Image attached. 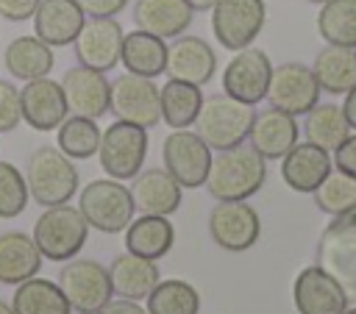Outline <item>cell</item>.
<instances>
[{"mask_svg": "<svg viewBox=\"0 0 356 314\" xmlns=\"http://www.w3.org/2000/svg\"><path fill=\"white\" fill-rule=\"evenodd\" d=\"M3 61H6V69L19 81L44 78L53 69V47L44 44L36 33L33 36H17L8 42Z\"/></svg>", "mask_w": 356, "mask_h": 314, "instance_id": "f546056e", "label": "cell"}, {"mask_svg": "<svg viewBox=\"0 0 356 314\" xmlns=\"http://www.w3.org/2000/svg\"><path fill=\"white\" fill-rule=\"evenodd\" d=\"M97 144H100V128L95 119L89 117H78V114H70L64 117V122L58 125V150L67 156V158H92L97 153Z\"/></svg>", "mask_w": 356, "mask_h": 314, "instance_id": "d590c367", "label": "cell"}, {"mask_svg": "<svg viewBox=\"0 0 356 314\" xmlns=\"http://www.w3.org/2000/svg\"><path fill=\"white\" fill-rule=\"evenodd\" d=\"M86 233H89V225L83 214L67 203L47 206L33 225V242L42 258H50V261L75 258L78 250L86 245Z\"/></svg>", "mask_w": 356, "mask_h": 314, "instance_id": "277c9868", "label": "cell"}, {"mask_svg": "<svg viewBox=\"0 0 356 314\" xmlns=\"http://www.w3.org/2000/svg\"><path fill=\"white\" fill-rule=\"evenodd\" d=\"M128 192L134 200V211L139 214L170 217L181 206V186L167 170H139L131 178Z\"/></svg>", "mask_w": 356, "mask_h": 314, "instance_id": "44dd1931", "label": "cell"}, {"mask_svg": "<svg viewBox=\"0 0 356 314\" xmlns=\"http://www.w3.org/2000/svg\"><path fill=\"white\" fill-rule=\"evenodd\" d=\"M317 264L334 275L348 295H356V206L337 214L320 233Z\"/></svg>", "mask_w": 356, "mask_h": 314, "instance_id": "8992f818", "label": "cell"}, {"mask_svg": "<svg viewBox=\"0 0 356 314\" xmlns=\"http://www.w3.org/2000/svg\"><path fill=\"white\" fill-rule=\"evenodd\" d=\"M334 167L345 175L356 178V133H348L345 142L334 150Z\"/></svg>", "mask_w": 356, "mask_h": 314, "instance_id": "ab89813d", "label": "cell"}, {"mask_svg": "<svg viewBox=\"0 0 356 314\" xmlns=\"http://www.w3.org/2000/svg\"><path fill=\"white\" fill-rule=\"evenodd\" d=\"M342 114L350 125V131H356V86L345 92V103H342Z\"/></svg>", "mask_w": 356, "mask_h": 314, "instance_id": "ee69618b", "label": "cell"}, {"mask_svg": "<svg viewBox=\"0 0 356 314\" xmlns=\"http://www.w3.org/2000/svg\"><path fill=\"white\" fill-rule=\"evenodd\" d=\"M28 206V183L25 175L8 164L0 161V217L11 220L17 214H22V208Z\"/></svg>", "mask_w": 356, "mask_h": 314, "instance_id": "74e56055", "label": "cell"}, {"mask_svg": "<svg viewBox=\"0 0 356 314\" xmlns=\"http://www.w3.org/2000/svg\"><path fill=\"white\" fill-rule=\"evenodd\" d=\"M312 72L323 92L328 94H345L356 86V47L342 44H325L312 64Z\"/></svg>", "mask_w": 356, "mask_h": 314, "instance_id": "83f0119b", "label": "cell"}, {"mask_svg": "<svg viewBox=\"0 0 356 314\" xmlns=\"http://www.w3.org/2000/svg\"><path fill=\"white\" fill-rule=\"evenodd\" d=\"M172 239H175L172 222L159 214H142L131 220L125 228V250L150 261L167 256L172 247Z\"/></svg>", "mask_w": 356, "mask_h": 314, "instance_id": "4316f807", "label": "cell"}, {"mask_svg": "<svg viewBox=\"0 0 356 314\" xmlns=\"http://www.w3.org/2000/svg\"><path fill=\"white\" fill-rule=\"evenodd\" d=\"M42 267V253L33 242V236L22 231H6L0 233V283H22L25 278H33Z\"/></svg>", "mask_w": 356, "mask_h": 314, "instance_id": "484cf974", "label": "cell"}, {"mask_svg": "<svg viewBox=\"0 0 356 314\" xmlns=\"http://www.w3.org/2000/svg\"><path fill=\"white\" fill-rule=\"evenodd\" d=\"M264 178L267 161L250 144H236L211 156V167L203 186L214 200H248L261 189Z\"/></svg>", "mask_w": 356, "mask_h": 314, "instance_id": "6da1fadb", "label": "cell"}, {"mask_svg": "<svg viewBox=\"0 0 356 314\" xmlns=\"http://www.w3.org/2000/svg\"><path fill=\"white\" fill-rule=\"evenodd\" d=\"M39 0H0V17L8 22H25L33 17Z\"/></svg>", "mask_w": 356, "mask_h": 314, "instance_id": "60d3db41", "label": "cell"}, {"mask_svg": "<svg viewBox=\"0 0 356 314\" xmlns=\"http://www.w3.org/2000/svg\"><path fill=\"white\" fill-rule=\"evenodd\" d=\"M209 233L217 247L242 253L256 245L261 233V220L256 208L245 200H217V206L209 214Z\"/></svg>", "mask_w": 356, "mask_h": 314, "instance_id": "4fadbf2b", "label": "cell"}, {"mask_svg": "<svg viewBox=\"0 0 356 314\" xmlns=\"http://www.w3.org/2000/svg\"><path fill=\"white\" fill-rule=\"evenodd\" d=\"M83 22L86 14L78 0H39L33 11V33L50 47L72 44Z\"/></svg>", "mask_w": 356, "mask_h": 314, "instance_id": "ffe728a7", "label": "cell"}, {"mask_svg": "<svg viewBox=\"0 0 356 314\" xmlns=\"http://www.w3.org/2000/svg\"><path fill=\"white\" fill-rule=\"evenodd\" d=\"M264 19H267L264 0H217L211 6L214 39L231 53L250 47L261 33Z\"/></svg>", "mask_w": 356, "mask_h": 314, "instance_id": "ba28073f", "label": "cell"}, {"mask_svg": "<svg viewBox=\"0 0 356 314\" xmlns=\"http://www.w3.org/2000/svg\"><path fill=\"white\" fill-rule=\"evenodd\" d=\"M203 106V92L195 83L186 81H175L170 78L161 89H159V108H161V119L170 128H189L195 125V117Z\"/></svg>", "mask_w": 356, "mask_h": 314, "instance_id": "4dcf8cb0", "label": "cell"}, {"mask_svg": "<svg viewBox=\"0 0 356 314\" xmlns=\"http://www.w3.org/2000/svg\"><path fill=\"white\" fill-rule=\"evenodd\" d=\"M214 3H217V0H186V6H189L192 11H211Z\"/></svg>", "mask_w": 356, "mask_h": 314, "instance_id": "f6af8a7d", "label": "cell"}, {"mask_svg": "<svg viewBox=\"0 0 356 314\" xmlns=\"http://www.w3.org/2000/svg\"><path fill=\"white\" fill-rule=\"evenodd\" d=\"M108 278H111V292L117 297L125 300H145L150 295V289L161 281L156 261L134 256V253H120L111 267H108Z\"/></svg>", "mask_w": 356, "mask_h": 314, "instance_id": "d4e9b609", "label": "cell"}, {"mask_svg": "<svg viewBox=\"0 0 356 314\" xmlns=\"http://www.w3.org/2000/svg\"><path fill=\"white\" fill-rule=\"evenodd\" d=\"M120 61L134 75L156 78L167 67V44H164V39H159V36L136 28L131 33H122Z\"/></svg>", "mask_w": 356, "mask_h": 314, "instance_id": "f1b7e54d", "label": "cell"}, {"mask_svg": "<svg viewBox=\"0 0 356 314\" xmlns=\"http://www.w3.org/2000/svg\"><path fill=\"white\" fill-rule=\"evenodd\" d=\"M303 133H306V142L323 147L325 153H334L345 136L350 133V125L342 114V106L337 103H317L306 111V119H303Z\"/></svg>", "mask_w": 356, "mask_h": 314, "instance_id": "1f68e13d", "label": "cell"}, {"mask_svg": "<svg viewBox=\"0 0 356 314\" xmlns=\"http://www.w3.org/2000/svg\"><path fill=\"white\" fill-rule=\"evenodd\" d=\"M86 17H117L128 0H78Z\"/></svg>", "mask_w": 356, "mask_h": 314, "instance_id": "b9f144b4", "label": "cell"}, {"mask_svg": "<svg viewBox=\"0 0 356 314\" xmlns=\"http://www.w3.org/2000/svg\"><path fill=\"white\" fill-rule=\"evenodd\" d=\"M264 97L270 100V108L300 117L312 106L320 103V83H317L312 67L298 64V61H286V64L273 67L270 86H267Z\"/></svg>", "mask_w": 356, "mask_h": 314, "instance_id": "7c38bea8", "label": "cell"}, {"mask_svg": "<svg viewBox=\"0 0 356 314\" xmlns=\"http://www.w3.org/2000/svg\"><path fill=\"white\" fill-rule=\"evenodd\" d=\"M342 314H356V306H353V308H345Z\"/></svg>", "mask_w": 356, "mask_h": 314, "instance_id": "7dc6e473", "label": "cell"}, {"mask_svg": "<svg viewBox=\"0 0 356 314\" xmlns=\"http://www.w3.org/2000/svg\"><path fill=\"white\" fill-rule=\"evenodd\" d=\"M217 69V56L211 44L200 36H175L172 44L167 47V67L164 72L175 81H186L195 86H203L214 78Z\"/></svg>", "mask_w": 356, "mask_h": 314, "instance_id": "d6986e66", "label": "cell"}, {"mask_svg": "<svg viewBox=\"0 0 356 314\" xmlns=\"http://www.w3.org/2000/svg\"><path fill=\"white\" fill-rule=\"evenodd\" d=\"M58 289L64 292L67 303L78 314H95L111 300V278L108 270L100 267L95 258H78L61 267Z\"/></svg>", "mask_w": 356, "mask_h": 314, "instance_id": "9c48e42d", "label": "cell"}, {"mask_svg": "<svg viewBox=\"0 0 356 314\" xmlns=\"http://www.w3.org/2000/svg\"><path fill=\"white\" fill-rule=\"evenodd\" d=\"M25 183L28 197H33L39 206H61L78 192V170L58 147L42 144L28 156Z\"/></svg>", "mask_w": 356, "mask_h": 314, "instance_id": "3957f363", "label": "cell"}, {"mask_svg": "<svg viewBox=\"0 0 356 314\" xmlns=\"http://www.w3.org/2000/svg\"><path fill=\"white\" fill-rule=\"evenodd\" d=\"M11 308L14 314H70L72 311L58 283L47 278H36V275L17 283Z\"/></svg>", "mask_w": 356, "mask_h": 314, "instance_id": "d6a6232c", "label": "cell"}, {"mask_svg": "<svg viewBox=\"0 0 356 314\" xmlns=\"http://www.w3.org/2000/svg\"><path fill=\"white\" fill-rule=\"evenodd\" d=\"M97 156H100V167L108 178L114 181H131L147 156V128L131 125V122H111L103 133H100V144H97Z\"/></svg>", "mask_w": 356, "mask_h": 314, "instance_id": "52a82bcc", "label": "cell"}, {"mask_svg": "<svg viewBox=\"0 0 356 314\" xmlns=\"http://www.w3.org/2000/svg\"><path fill=\"white\" fill-rule=\"evenodd\" d=\"M78 211L89 228H97L100 233H120L134 220V200L122 181L97 178L81 189Z\"/></svg>", "mask_w": 356, "mask_h": 314, "instance_id": "5b68a950", "label": "cell"}, {"mask_svg": "<svg viewBox=\"0 0 356 314\" xmlns=\"http://www.w3.org/2000/svg\"><path fill=\"white\" fill-rule=\"evenodd\" d=\"M58 83H61L70 114L100 119L108 111V86H111V81H106V72H97L92 67L78 64V67H70Z\"/></svg>", "mask_w": 356, "mask_h": 314, "instance_id": "e0dca14e", "label": "cell"}, {"mask_svg": "<svg viewBox=\"0 0 356 314\" xmlns=\"http://www.w3.org/2000/svg\"><path fill=\"white\" fill-rule=\"evenodd\" d=\"M328 172H331V156L312 142H295L281 158L284 183L303 195H312Z\"/></svg>", "mask_w": 356, "mask_h": 314, "instance_id": "7402d4cb", "label": "cell"}, {"mask_svg": "<svg viewBox=\"0 0 356 314\" xmlns=\"http://www.w3.org/2000/svg\"><path fill=\"white\" fill-rule=\"evenodd\" d=\"M270 75H273L270 56L259 47H242L234 53V58L222 72V89L228 97L256 106L267 94Z\"/></svg>", "mask_w": 356, "mask_h": 314, "instance_id": "5bb4252c", "label": "cell"}, {"mask_svg": "<svg viewBox=\"0 0 356 314\" xmlns=\"http://www.w3.org/2000/svg\"><path fill=\"white\" fill-rule=\"evenodd\" d=\"M19 89L8 81H0V133H8L19 125Z\"/></svg>", "mask_w": 356, "mask_h": 314, "instance_id": "f35d334b", "label": "cell"}, {"mask_svg": "<svg viewBox=\"0 0 356 314\" xmlns=\"http://www.w3.org/2000/svg\"><path fill=\"white\" fill-rule=\"evenodd\" d=\"M250 147L267 161V158H284L286 150L298 142V122L292 114H284L278 108L259 111L250 125Z\"/></svg>", "mask_w": 356, "mask_h": 314, "instance_id": "603a6c76", "label": "cell"}, {"mask_svg": "<svg viewBox=\"0 0 356 314\" xmlns=\"http://www.w3.org/2000/svg\"><path fill=\"white\" fill-rule=\"evenodd\" d=\"M75 58L83 67L108 72L120 64L122 25L114 17H89L75 36Z\"/></svg>", "mask_w": 356, "mask_h": 314, "instance_id": "9a60e30c", "label": "cell"}, {"mask_svg": "<svg viewBox=\"0 0 356 314\" xmlns=\"http://www.w3.org/2000/svg\"><path fill=\"white\" fill-rule=\"evenodd\" d=\"M317 31L328 44L356 47V0H325L317 14Z\"/></svg>", "mask_w": 356, "mask_h": 314, "instance_id": "e575fe53", "label": "cell"}, {"mask_svg": "<svg viewBox=\"0 0 356 314\" xmlns=\"http://www.w3.org/2000/svg\"><path fill=\"white\" fill-rule=\"evenodd\" d=\"M192 8L186 0H136L134 3V22L139 31H147L159 39L181 36L192 22Z\"/></svg>", "mask_w": 356, "mask_h": 314, "instance_id": "cb8c5ba5", "label": "cell"}, {"mask_svg": "<svg viewBox=\"0 0 356 314\" xmlns=\"http://www.w3.org/2000/svg\"><path fill=\"white\" fill-rule=\"evenodd\" d=\"M108 111L122 122L153 128L161 119L159 86L153 83V78L125 72L108 86Z\"/></svg>", "mask_w": 356, "mask_h": 314, "instance_id": "30bf717a", "label": "cell"}, {"mask_svg": "<svg viewBox=\"0 0 356 314\" xmlns=\"http://www.w3.org/2000/svg\"><path fill=\"white\" fill-rule=\"evenodd\" d=\"M253 117H256L253 106L239 103L225 92L211 94V97H203V106L195 117V133L211 150H231L236 144H245Z\"/></svg>", "mask_w": 356, "mask_h": 314, "instance_id": "7a4b0ae2", "label": "cell"}, {"mask_svg": "<svg viewBox=\"0 0 356 314\" xmlns=\"http://www.w3.org/2000/svg\"><path fill=\"white\" fill-rule=\"evenodd\" d=\"M95 314H147L142 306H136V300H125V297H117V300H108L100 311Z\"/></svg>", "mask_w": 356, "mask_h": 314, "instance_id": "7bdbcfd3", "label": "cell"}, {"mask_svg": "<svg viewBox=\"0 0 356 314\" xmlns=\"http://www.w3.org/2000/svg\"><path fill=\"white\" fill-rule=\"evenodd\" d=\"M161 158L164 170L178 181L181 189H197L206 183L211 167V147L195 131L175 128L172 133H167L161 144Z\"/></svg>", "mask_w": 356, "mask_h": 314, "instance_id": "8fae6325", "label": "cell"}, {"mask_svg": "<svg viewBox=\"0 0 356 314\" xmlns=\"http://www.w3.org/2000/svg\"><path fill=\"white\" fill-rule=\"evenodd\" d=\"M292 300L298 314H342L348 308V292L320 264L298 272Z\"/></svg>", "mask_w": 356, "mask_h": 314, "instance_id": "2e32d148", "label": "cell"}, {"mask_svg": "<svg viewBox=\"0 0 356 314\" xmlns=\"http://www.w3.org/2000/svg\"><path fill=\"white\" fill-rule=\"evenodd\" d=\"M309 3H317V6H323V3H325V0H309Z\"/></svg>", "mask_w": 356, "mask_h": 314, "instance_id": "c3c4849f", "label": "cell"}, {"mask_svg": "<svg viewBox=\"0 0 356 314\" xmlns=\"http://www.w3.org/2000/svg\"><path fill=\"white\" fill-rule=\"evenodd\" d=\"M0 314H14V308H11L6 300H0Z\"/></svg>", "mask_w": 356, "mask_h": 314, "instance_id": "bcb514c9", "label": "cell"}, {"mask_svg": "<svg viewBox=\"0 0 356 314\" xmlns=\"http://www.w3.org/2000/svg\"><path fill=\"white\" fill-rule=\"evenodd\" d=\"M314 195V203L320 211L337 217L348 208L356 206V178L353 175H345V172H328L323 178V183L312 192Z\"/></svg>", "mask_w": 356, "mask_h": 314, "instance_id": "8d00e7d4", "label": "cell"}, {"mask_svg": "<svg viewBox=\"0 0 356 314\" xmlns=\"http://www.w3.org/2000/svg\"><path fill=\"white\" fill-rule=\"evenodd\" d=\"M19 111L33 131H56L70 114L61 83H56L47 75L25 81V86L19 89Z\"/></svg>", "mask_w": 356, "mask_h": 314, "instance_id": "ac0fdd59", "label": "cell"}, {"mask_svg": "<svg viewBox=\"0 0 356 314\" xmlns=\"http://www.w3.org/2000/svg\"><path fill=\"white\" fill-rule=\"evenodd\" d=\"M145 300H147L145 306L147 314H197L200 311L197 289L181 278L159 281Z\"/></svg>", "mask_w": 356, "mask_h": 314, "instance_id": "836d02e7", "label": "cell"}]
</instances>
